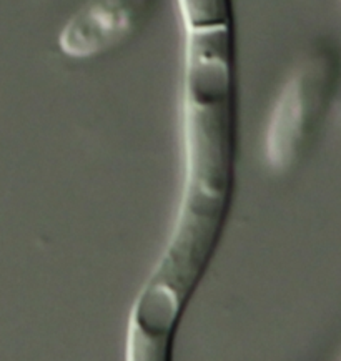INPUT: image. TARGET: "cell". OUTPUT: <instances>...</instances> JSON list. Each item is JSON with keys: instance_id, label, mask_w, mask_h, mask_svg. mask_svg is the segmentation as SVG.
<instances>
[{"instance_id": "obj_2", "label": "cell", "mask_w": 341, "mask_h": 361, "mask_svg": "<svg viewBox=\"0 0 341 361\" xmlns=\"http://www.w3.org/2000/svg\"><path fill=\"white\" fill-rule=\"evenodd\" d=\"M154 0H87L58 34L63 55L95 59L130 40L140 30Z\"/></svg>"}, {"instance_id": "obj_1", "label": "cell", "mask_w": 341, "mask_h": 361, "mask_svg": "<svg viewBox=\"0 0 341 361\" xmlns=\"http://www.w3.org/2000/svg\"><path fill=\"white\" fill-rule=\"evenodd\" d=\"M340 75V54L326 42L313 45L298 60L266 125L265 160L271 172H292L310 150L333 104Z\"/></svg>"}]
</instances>
